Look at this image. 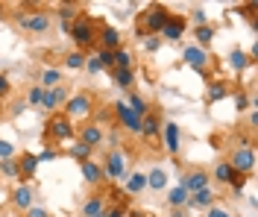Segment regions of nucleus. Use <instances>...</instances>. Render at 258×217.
Here are the masks:
<instances>
[{
    "instance_id": "8fccbe9b",
    "label": "nucleus",
    "mask_w": 258,
    "mask_h": 217,
    "mask_svg": "<svg viewBox=\"0 0 258 217\" xmlns=\"http://www.w3.org/2000/svg\"><path fill=\"white\" fill-rule=\"evenodd\" d=\"M106 217H126L123 205H106Z\"/></svg>"
},
{
    "instance_id": "cd10ccee",
    "label": "nucleus",
    "mask_w": 258,
    "mask_h": 217,
    "mask_svg": "<svg viewBox=\"0 0 258 217\" xmlns=\"http://www.w3.org/2000/svg\"><path fill=\"white\" fill-rule=\"evenodd\" d=\"M226 65L232 67L235 74H243L246 67H252V62H249V56H246L241 47H232V50H229V56H226Z\"/></svg>"
},
{
    "instance_id": "6e6552de",
    "label": "nucleus",
    "mask_w": 258,
    "mask_h": 217,
    "mask_svg": "<svg viewBox=\"0 0 258 217\" xmlns=\"http://www.w3.org/2000/svg\"><path fill=\"white\" fill-rule=\"evenodd\" d=\"M226 162L232 165V170H235V173L252 176V170H255V147H252V144L232 147V150H229V156H226Z\"/></svg>"
},
{
    "instance_id": "f257e3e1",
    "label": "nucleus",
    "mask_w": 258,
    "mask_h": 217,
    "mask_svg": "<svg viewBox=\"0 0 258 217\" xmlns=\"http://www.w3.org/2000/svg\"><path fill=\"white\" fill-rule=\"evenodd\" d=\"M12 24H15L21 33L32 35V38H44V35L53 30V12L47 6H21L18 12H12Z\"/></svg>"
},
{
    "instance_id": "1a4fd4ad",
    "label": "nucleus",
    "mask_w": 258,
    "mask_h": 217,
    "mask_svg": "<svg viewBox=\"0 0 258 217\" xmlns=\"http://www.w3.org/2000/svg\"><path fill=\"white\" fill-rule=\"evenodd\" d=\"M179 188H185L188 191V197L191 194H197V191H206V188H211V173L206 170V167H185L182 173H179Z\"/></svg>"
},
{
    "instance_id": "a878e982",
    "label": "nucleus",
    "mask_w": 258,
    "mask_h": 217,
    "mask_svg": "<svg viewBox=\"0 0 258 217\" xmlns=\"http://www.w3.org/2000/svg\"><path fill=\"white\" fill-rule=\"evenodd\" d=\"M232 94V88H229V83L226 80H209V88H206V103H220V100H226Z\"/></svg>"
},
{
    "instance_id": "393cba45",
    "label": "nucleus",
    "mask_w": 258,
    "mask_h": 217,
    "mask_svg": "<svg viewBox=\"0 0 258 217\" xmlns=\"http://www.w3.org/2000/svg\"><path fill=\"white\" fill-rule=\"evenodd\" d=\"M50 12H53V21H59V24H74V21L80 18L82 6L80 3H59V6H53Z\"/></svg>"
},
{
    "instance_id": "2eb2a0df",
    "label": "nucleus",
    "mask_w": 258,
    "mask_h": 217,
    "mask_svg": "<svg viewBox=\"0 0 258 217\" xmlns=\"http://www.w3.org/2000/svg\"><path fill=\"white\" fill-rule=\"evenodd\" d=\"M97 47H100V50L114 53L117 47H123V33H120L114 24H100V33H97Z\"/></svg>"
},
{
    "instance_id": "0eeeda50",
    "label": "nucleus",
    "mask_w": 258,
    "mask_h": 217,
    "mask_svg": "<svg viewBox=\"0 0 258 217\" xmlns=\"http://www.w3.org/2000/svg\"><path fill=\"white\" fill-rule=\"evenodd\" d=\"M112 109V117H114V126L117 129H123V132H129V135H138L141 138V117L138 115H132V109H129L123 100H114V103H109Z\"/></svg>"
},
{
    "instance_id": "aec40b11",
    "label": "nucleus",
    "mask_w": 258,
    "mask_h": 217,
    "mask_svg": "<svg viewBox=\"0 0 258 217\" xmlns=\"http://www.w3.org/2000/svg\"><path fill=\"white\" fill-rule=\"evenodd\" d=\"M214 202H220V194H217L214 188H206V191H197V194H191L185 208H191V211H209Z\"/></svg>"
},
{
    "instance_id": "20e7f679",
    "label": "nucleus",
    "mask_w": 258,
    "mask_h": 217,
    "mask_svg": "<svg viewBox=\"0 0 258 217\" xmlns=\"http://www.w3.org/2000/svg\"><path fill=\"white\" fill-rule=\"evenodd\" d=\"M77 138V123L64 112H53L44 123V144L56 147V144H71Z\"/></svg>"
},
{
    "instance_id": "4be33fe9",
    "label": "nucleus",
    "mask_w": 258,
    "mask_h": 217,
    "mask_svg": "<svg viewBox=\"0 0 258 217\" xmlns=\"http://www.w3.org/2000/svg\"><path fill=\"white\" fill-rule=\"evenodd\" d=\"M161 123H164V120H161V115L156 109L147 112V115L141 117V138H144V141H156L159 132H161Z\"/></svg>"
},
{
    "instance_id": "f8f14e48",
    "label": "nucleus",
    "mask_w": 258,
    "mask_h": 217,
    "mask_svg": "<svg viewBox=\"0 0 258 217\" xmlns=\"http://www.w3.org/2000/svg\"><path fill=\"white\" fill-rule=\"evenodd\" d=\"M188 33V18L182 15V12H170V18L164 21V27H161L159 38L161 41H182V35Z\"/></svg>"
},
{
    "instance_id": "9b49d317",
    "label": "nucleus",
    "mask_w": 258,
    "mask_h": 217,
    "mask_svg": "<svg viewBox=\"0 0 258 217\" xmlns=\"http://www.w3.org/2000/svg\"><path fill=\"white\" fill-rule=\"evenodd\" d=\"M182 62L197 70V74H203V77H209V67H211V53L203 50V47H197V44H185L182 47Z\"/></svg>"
},
{
    "instance_id": "603ef678",
    "label": "nucleus",
    "mask_w": 258,
    "mask_h": 217,
    "mask_svg": "<svg viewBox=\"0 0 258 217\" xmlns=\"http://www.w3.org/2000/svg\"><path fill=\"white\" fill-rule=\"evenodd\" d=\"M167 217H188V214H185V208H170Z\"/></svg>"
},
{
    "instance_id": "c756f323",
    "label": "nucleus",
    "mask_w": 258,
    "mask_h": 217,
    "mask_svg": "<svg viewBox=\"0 0 258 217\" xmlns=\"http://www.w3.org/2000/svg\"><path fill=\"white\" fill-rule=\"evenodd\" d=\"M209 173H211V179H214V182L226 185V188H229V182L235 179V170H232V165H229L226 159H220V162L214 165V170H209Z\"/></svg>"
},
{
    "instance_id": "f704fd0d",
    "label": "nucleus",
    "mask_w": 258,
    "mask_h": 217,
    "mask_svg": "<svg viewBox=\"0 0 258 217\" xmlns=\"http://www.w3.org/2000/svg\"><path fill=\"white\" fill-rule=\"evenodd\" d=\"M85 56L88 53H80V50H68L62 59V67L64 70H82L85 67Z\"/></svg>"
},
{
    "instance_id": "c9c22d12",
    "label": "nucleus",
    "mask_w": 258,
    "mask_h": 217,
    "mask_svg": "<svg viewBox=\"0 0 258 217\" xmlns=\"http://www.w3.org/2000/svg\"><path fill=\"white\" fill-rule=\"evenodd\" d=\"M0 176H3V179H9V182H18V156H15V159L0 162Z\"/></svg>"
},
{
    "instance_id": "b1692460",
    "label": "nucleus",
    "mask_w": 258,
    "mask_h": 217,
    "mask_svg": "<svg viewBox=\"0 0 258 217\" xmlns=\"http://www.w3.org/2000/svg\"><path fill=\"white\" fill-rule=\"evenodd\" d=\"M191 35H194V44L197 47H203V50H209L211 44H214V35H217V24H203V27H191Z\"/></svg>"
},
{
    "instance_id": "4c0bfd02",
    "label": "nucleus",
    "mask_w": 258,
    "mask_h": 217,
    "mask_svg": "<svg viewBox=\"0 0 258 217\" xmlns=\"http://www.w3.org/2000/svg\"><path fill=\"white\" fill-rule=\"evenodd\" d=\"M249 179H252V176H243V173H235V179L229 182V191H232L235 197H241V194H243V188H246V182H249Z\"/></svg>"
},
{
    "instance_id": "a19ab883",
    "label": "nucleus",
    "mask_w": 258,
    "mask_h": 217,
    "mask_svg": "<svg viewBox=\"0 0 258 217\" xmlns=\"http://www.w3.org/2000/svg\"><path fill=\"white\" fill-rule=\"evenodd\" d=\"M141 47H144V53H150V56H153V53L161 50V38H159V35H147L144 41H141Z\"/></svg>"
},
{
    "instance_id": "09e8293b",
    "label": "nucleus",
    "mask_w": 258,
    "mask_h": 217,
    "mask_svg": "<svg viewBox=\"0 0 258 217\" xmlns=\"http://www.w3.org/2000/svg\"><path fill=\"white\" fill-rule=\"evenodd\" d=\"M246 126H249V132H255V126H258V106H255V109H249V115H246Z\"/></svg>"
},
{
    "instance_id": "f3484780",
    "label": "nucleus",
    "mask_w": 258,
    "mask_h": 217,
    "mask_svg": "<svg viewBox=\"0 0 258 217\" xmlns=\"http://www.w3.org/2000/svg\"><path fill=\"white\" fill-rule=\"evenodd\" d=\"M38 176V159L35 153H18V182L30 185Z\"/></svg>"
},
{
    "instance_id": "49530a36",
    "label": "nucleus",
    "mask_w": 258,
    "mask_h": 217,
    "mask_svg": "<svg viewBox=\"0 0 258 217\" xmlns=\"http://www.w3.org/2000/svg\"><path fill=\"white\" fill-rule=\"evenodd\" d=\"M24 217H50V211L44 208V205H38V202H35L32 208H27V211H24Z\"/></svg>"
},
{
    "instance_id": "72a5a7b5",
    "label": "nucleus",
    "mask_w": 258,
    "mask_h": 217,
    "mask_svg": "<svg viewBox=\"0 0 258 217\" xmlns=\"http://www.w3.org/2000/svg\"><path fill=\"white\" fill-rule=\"evenodd\" d=\"M164 194H167V205H170V208H185V205H188V191L179 188V185L167 188Z\"/></svg>"
},
{
    "instance_id": "5fc2aeb1",
    "label": "nucleus",
    "mask_w": 258,
    "mask_h": 217,
    "mask_svg": "<svg viewBox=\"0 0 258 217\" xmlns=\"http://www.w3.org/2000/svg\"><path fill=\"white\" fill-rule=\"evenodd\" d=\"M94 217H106V208H103V211H97V214Z\"/></svg>"
},
{
    "instance_id": "6ab92c4d",
    "label": "nucleus",
    "mask_w": 258,
    "mask_h": 217,
    "mask_svg": "<svg viewBox=\"0 0 258 217\" xmlns=\"http://www.w3.org/2000/svg\"><path fill=\"white\" fill-rule=\"evenodd\" d=\"M144 191H147V170H129L126 179H123V194H126L129 200H135Z\"/></svg>"
},
{
    "instance_id": "79ce46f5",
    "label": "nucleus",
    "mask_w": 258,
    "mask_h": 217,
    "mask_svg": "<svg viewBox=\"0 0 258 217\" xmlns=\"http://www.w3.org/2000/svg\"><path fill=\"white\" fill-rule=\"evenodd\" d=\"M18 150L12 141H6V138H0V162H6V159H15Z\"/></svg>"
},
{
    "instance_id": "c85d7f7f",
    "label": "nucleus",
    "mask_w": 258,
    "mask_h": 217,
    "mask_svg": "<svg viewBox=\"0 0 258 217\" xmlns=\"http://www.w3.org/2000/svg\"><path fill=\"white\" fill-rule=\"evenodd\" d=\"M123 103L132 109V115H138V117H144L147 112H153V106L147 103V97H144V94H138V91H129Z\"/></svg>"
},
{
    "instance_id": "864d4df0",
    "label": "nucleus",
    "mask_w": 258,
    "mask_h": 217,
    "mask_svg": "<svg viewBox=\"0 0 258 217\" xmlns=\"http://www.w3.org/2000/svg\"><path fill=\"white\" fill-rule=\"evenodd\" d=\"M59 33H62L64 38H71V24H59Z\"/></svg>"
},
{
    "instance_id": "3c124183",
    "label": "nucleus",
    "mask_w": 258,
    "mask_h": 217,
    "mask_svg": "<svg viewBox=\"0 0 258 217\" xmlns=\"http://www.w3.org/2000/svg\"><path fill=\"white\" fill-rule=\"evenodd\" d=\"M126 217H150V214L141 211V208H126Z\"/></svg>"
},
{
    "instance_id": "58836bf2",
    "label": "nucleus",
    "mask_w": 258,
    "mask_h": 217,
    "mask_svg": "<svg viewBox=\"0 0 258 217\" xmlns=\"http://www.w3.org/2000/svg\"><path fill=\"white\" fill-rule=\"evenodd\" d=\"M9 97H12V80H9V74L0 70V103H6Z\"/></svg>"
},
{
    "instance_id": "ddd939ff",
    "label": "nucleus",
    "mask_w": 258,
    "mask_h": 217,
    "mask_svg": "<svg viewBox=\"0 0 258 217\" xmlns=\"http://www.w3.org/2000/svg\"><path fill=\"white\" fill-rule=\"evenodd\" d=\"M159 138H161V144H164V153L176 159L179 150H182V129H179L176 120H164V123H161Z\"/></svg>"
},
{
    "instance_id": "f03ea898",
    "label": "nucleus",
    "mask_w": 258,
    "mask_h": 217,
    "mask_svg": "<svg viewBox=\"0 0 258 217\" xmlns=\"http://www.w3.org/2000/svg\"><path fill=\"white\" fill-rule=\"evenodd\" d=\"M167 18H170V9L164 3H147L144 12H138V21H135V38L144 41L147 35H159Z\"/></svg>"
},
{
    "instance_id": "37998d69",
    "label": "nucleus",
    "mask_w": 258,
    "mask_h": 217,
    "mask_svg": "<svg viewBox=\"0 0 258 217\" xmlns=\"http://www.w3.org/2000/svg\"><path fill=\"white\" fill-rule=\"evenodd\" d=\"M206 217H235V211H232V208H226L223 202H214L209 211H206Z\"/></svg>"
},
{
    "instance_id": "39448f33",
    "label": "nucleus",
    "mask_w": 258,
    "mask_h": 217,
    "mask_svg": "<svg viewBox=\"0 0 258 217\" xmlns=\"http://www.w3.org/2000/svg\"><path fill=\"white\" fill-rule=\"evenodd\" d=\"M94 109H97V97L91 94V91H74V94L68 97V103L62 106V112L71 117L74 123H77V120H82V123L91 120Z\"/></svg>"
},
{
    "instance_id": "7c9ffc66",
    "label": "nucleus",
    "mask_w": 258,
    "mask_h": 217,
    "mask_svg": "<svg viewBox=\"0 0 258 217\" xmlns=\"http://www.w3.org/2000/svg\"><path fill=\"white\" fill-rule=\"evenodd\" d=\"M132 83H135V67H132V70H117V67H112V85L114 88L132 91Z\"/></svg>"
},
{
    "instance_id": "4468645a",
    "label": "nucleus",
    "mask_w": 258,
    "mask_h": 217,
    "mask_svg": "<svg viewBox=\"0 0 258 217\" xmlns=\"http://www.w3.org/2000/svg\"><path fill=\"white\" fill-rule=\"evenodd\" d=\"M68 97H71V88H68V85H56V88H50V91L41 94V106H38V109H44L47 115L62 112V106L68 103Z\"/></svg>"
},
{
    "instance_id": "c03bdc74",
    "label": "nucleus",
    "mask_w": 258,
    "mask_h": 217,
    "mask_svg": "<svg viewBox=\"0 0 258 217\" xmlns=\"http://www.w3.org/2000/svg\"><path fill=\"white\" fill-rule=\"evenodd\" d=\"M35 159H38V165H41V162H56V159H59V150L50 147V144H44V150L35 153Z\"/></svg>"
},
{
    "instance_id": "412c9836",
    "label": "nucleus",
    "mask_w": 258,
    "mask_h": 217,
    "mask_svg": "<svg viewBox=\"0 0 258 217\" xmlns=\"http://www.w3.org/2000/svg\"><path fill=\"white\" fill-rule=\"evenodd\" d=\"M80 170H82V179H85V185H91V188H100V185H106V173H103V165H100L97 159H88V162H82Z\"/></svg>"
},
{
    "instance_id": "dca6fc26",
    "label": "nucleus",
    "mask_w": 258,
    "mask_h": 217,
    "mask_svg": "<svg viewBox=\"0 0 258 217\" xmlns=\"http://www.w3.org/2000/svg\"><path fill=\"white\" fill-rule=\"evenodd\" d=\"M9 202H12V208H15V211L24 214L27 208L35 205V188H32V185H24V182H15L12 194H9Z\"/></svg>"
},
{
    "instance_id": "a211bd4d",
    "label": "nucleus",
    "mask_w": 258,
    "mask_h": 217,
    "mask_svg": "<svg viewBox=\"0 0 258 217\" xmlns=\"http://www.w3.org/2000/svg\"><path fill=\"white\" fill-rule=\"evenodd\" d=\"M170 173H167V167L164 165H153L147 170V191H153V194H164L167 188H170Z\"/></svg>"
},
{
    "instance_id": "2f4dec72",
    "label": "nucleus",
    "mask_w": 258,
    "mask_h": 217,
    "mask_svg": "<svg viewBox=\"0 0 258 217\" xmlns=\"http://www.w3.org/2000/svg\"><path fill=\"white\" fill-rule=\"evenodd\" d=\"M112 59H114V67L117 70H132V65H135V53L129 50V47H117L112 53Z\"/></svg>"
},
{
    "instance_id": "9d476101",
    "label": "nucleus",
    "mask_w": 258,
    "mask_h": 217,
    "mask_svg": "<svg viewBox=\"0 0 258 217\" xmlns=\"http://www.w3.org/2000/svg\"><path fill=\"white\" fill-rule=\"evenodd\" d=\"M77 141H82L85 147H91L97 153L106 144V126L103 123H94V120H85V123L77 126Z\"/></svg>"
},
{
    "instance_id": "473e14b6",
    "label": "nucleus",
    "mask_w": 258,
    "mask_h": 217,
    "mask_svg": "<svg viewBox=\"0 0 258 217\" xmlns=\"http://www.w3.org/2000/svg\"><path fill=\"white\" fill-rule=\"evenodd\" d=\"M68 156H71V159H74V162H88V159H94V150H91V147H85V144H82V141H77V138H74V141H71V147H68Z\"/></svg>"
},
{
    "instance_id": "e433bc0d",
    "label": "nucleus",
    "mask_w": 258,
    "mask_h": 217,
    "mask_svg": "<svg viewBox=\"0 0 258 217\" xmlns=\"http://www.w3.org/2000/svg\"><path fill=\"white\" fill-rule=\"evenodd\" d=\"M41 94H44V88H41L38 83H32L30 88H27V97H24V103H27V106H32V109H38V106H41Z\"/></svg>"
},
{
    "instance_id": "5701e85b",
    "label": "nucleus",
    "mask_w": 258,
    "mask_h": 217,
    "mask_svg": "<svg viewBox=\"0 0 258 217\" xmlns=\"http://www.w3.org/2000/svg\"><path fill=\"white\" fill-rule=\"evenodd\" d=\"M38 85H41L44 91L56 88V85H64V70L59 65H44L41 74H38Z\"/></svg>"
},
{
    "instance_id": "ea45409f",
    "label": "nucleus",
    "mask_w": 258,
    "mask_h": 217,
    "mask_svg": "<svg viewBox=\"0 0 258 217\" xmlns=\"http://www.w3.org/2000/svg\"><path fill=\"white\" fill-rule=\"evenodd\" d=\"M82 70H85L88 77H97V74H103V65L97 62V56L91 53V56H85V67H82Z\"/></svg>"
},
{
    "instance_id": "423d86ee",
    "label": "nucleus",
    "mask_w": 258,
    "mask_h": 217,
    "mask_svg": "<svg viewBox=\"0 0 258 217\" xmlns=\"http://www.w3.org/2000/svg\"><path fill=\"white\" fill-rule=\"evenodd\" d=\"M103 165V173H106V182L109 185H123L129 173V156L120 147H114V150H106V159L100 162Z\"/></svg>"
},
{
    "instance_id": "7ed1b4c3",
    "label": "nucleus",
    "mask_w": 258,
    "mask_h": 217,
    "mask_svg": "<svg viewBox=\"0 0 258 217\" xmlns=\"http://www.w3.org/2000/svg\"><path fill=\"white\" fill-rule=\"evenodd\" d=\"M100 24L103 21H97L94 15H88V12H80V18L71 24V41H74V50H97V33H100Z\"/></svg>"
},
{
    "instance_id": "a18cd8bd",
    "label": "nucleus",
    "mask_w": 258,
    "mask_h": 217,
    "mask_svg": "<svg viewBox=\"0 0 258 217\" xmlns=\"http://www.w3.org/2000/svg\"><path fill=\"white\" fill-rule=\"evenodd\" d=\"M191 21H194V27H203V24H209V12H206L203 6H194L191 9Z\"/></svg>"
},
{
    "instance_id": "bb28decb",
    "label": "nucleus",
    "mask_w": 258,
    "mask_h": 217,
    "mask_svg": "<svg viewBox=\"0 0 258 217\" xmlns=\"http://www.w3.org/2000/svg\"><path fill=\"white\" fill-rule=\"evenodd\" d=\"M106 208V197L100 194V191H94V194H88L85 200H82L80 205V217H94L97 211H103Z\"/></svg>"
},
{
    "instance_id": "de8ad7c7",
    "label": "nucleus",
    "mask_w": 258,
    "mask_h": 217,
    "mask_svg": "<svg viewBox=\"0 0 258 217\" xmlns=\"http://www.w3.org/2000/svg\"><path fill=\"white\" fill-rule=\"evenodd\" d=\"M24 109H27V103H24V100H12V103H9V117H18Z\"/></svg>"
}]
</instances>
